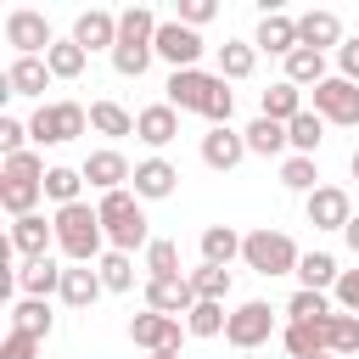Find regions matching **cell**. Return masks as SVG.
Wrapping results in <instances>:
<instances>
[{
  "label": "cell",
  "mask_w": 359,
  "mask_h": 359,
  "mask_svg": "<svg viewBox=\"0 0 359 359\" xmlns=\"http://www.w3.org/2000/svg\"><path fill=\"white\" fill-rule=\"evenodd\" d=\"M297 45H309V50H342V17L337 11H303L297 17Z\"/></svg>",
  "instance_id": "16"
},
{
  "label": "cell",
  "mask_w": 359,
  "mask_h": 359,
  "mask_svg": "<svg viewBox=\"0 0 359 359\" xmlns=\"http://www.w3.org/2000/svg\"><path fill=\"white\" fill-rule=\"evenodd\" d=\"M151 56H157V50H151V45H123V39H118V45H112V67H118V73H123V79H140V73H146V67H151Z\"/></svg>",
  "instance_id": "45"
},
{
  "label": "cell",
  "mask_w": 359,
  "mask_h": 359,
  "mask_svg": "<svg viewBox=\"0 0 359 359\" xmlns=\"http://www.w3.org/2000/svg\"><path fill=\"white\" fill-rule=\"evenodd\" d=\"M62 264L56 258H22V269H17V286H22V297H50V292H62Z\"/></svg>",
  "instance_id": "24"
},
{
  "label": "cell",
  "mask_w": 359,
  "mask_h": 359,
  "mask_svg": "<svg viewBox=\"0 0 359 359\" xmlns=\"http://www.w3.org/2000/svg\"><path fill=\"white\" fill-rule=\"evenodd\" d=\"M191 286H196L202 303H224V297H230V269H219V264H196V269H191Z\"/></svg>",
  "instance_id": "40"
},
{
  "label": "cell",
  "mask_w": 359,
  "mask_h": 359,
  "mask_svg": "<svg viewBox=\"0 0 359 359\" xmlns=\"http://www.w3.org/2000/svg\"><path fill=\"white\" fill-rule=\"evenodd\" d=\"M118 39H123V45H157V17H151L146 6L118 11Z\"/></svg>",
  "instance_id": "37"
},
{
  "label": "cell",
  "mask_w": 359,
  "mask_h": 359,
  "mask_svg": "<svg viewBox=\"0 0 359 359\" xmlns=\"http://www.w3.org/2000/svg\"><path fill=\"white\" fill-rule=\"evenodd\" d=\"M90 129V112L79 107V101H45V107H34V118H28V140L34 146H67V140H79Z\"/></svg>",
  "instance_id": "4"
},
{
  "label": "cell",
  "mask_w": 359,
  "mask_h": 359,
  "mask_svg": "<svg viewBox=\"0 0 359 359\" xmlns=\"http://www.w3.org/2000/svg\"><path fill=\"white\" fill-rule=\"evenodd\" d=\"M241 157H247V135H241V129L224 123V129H208V135H202V163H208V168L230 174Z\"/></svg>",
  "instance_id": "18"
},
{
  "label": "cell",
  "mask_w": 359,
  "mask_h": 359,
  "mask_svg": "<svg viewBox=\"0 0 359 359\" xmlns=\"http://www.w3.org/2000/svg\"><path fill=\"white\" fill-rule=\"evenodd\" d=\"M95 213H101V230H107V241H112V252H146L151 247V230H146V208H140V196L135 191H112V196H101L95 202Z\"/></svg>",
  "instance_id": "1"
},
{
  "label": "cell",
  "mask_w": 359,
  "mask_h": 359,
  "mask_svg": "<svg viewBox=\"0 0 359 359\" xmlns=\"http://www.w3.org/2000/svg\"><path fill=\"white\" fill-rule=\"evenodd\" d=\"M73 45L112 56V45H118V17H112V11H79V17H73Z\"/></svg>",
  "instance_id": "20"
},
{
  "label": "cell",
  "mask_w": 359,
  "mask_h": 359,
  "mask_svg": "<svg viewBox=\"0 0 359 359\" xmlns=\"http://www.w3.org/2000/svg\"><path fill=\"white\" fill-rule=\"evenodd\" d=\"M180 320L174 314H157V309H146V314H135L129 320V342L135 348H146V353H180Z\"/></svg>",
  "instance_id": "8"
},
{
  "label": "cell",
  "mask_w": 359,
  "mask_h": 359,
  "mask_svg": "<svg viewBox=\"0 0 359 359\" xmlns=\"http://www.w3.org/2000/svg\"><path fill=\"white\" fill-rule=\"evenodd\" d=\"M325 348L337 353V359H359V314H331V325H325Z\"/></svg>",
  "instance_id": "36"
},
{
  "label": "cell",
  "mask_w": 359,
  "mask_h": 359,
  "mask_svg": "<svg viewBox=\"0 0 359 359\" xmlns=\"http://www.w3.org/2000/svg\"><path fill=\"white\" fill-rule=\"evenodd\" d=\"M331 73H325V56L320 50H309V45H297L292 56H286V84H297V90H314V84H325Z\"/></svg>",
  "instance_id": "31"
},
{
  "label": "cell",
  "mask_w": 359,
  "mask_h": 359,
  "mask_svg": "<svg viewBox=\"0 0 359 359\" xmlns=\"http://www.w3.org/2000/svg\"><path fill=\"white\" fill-rule=\"evenodd\" d=\"M101 292H107V286H101V269H95V264H67V275H62V292H56V297H62L67 309H90Z\"/></svg>",
  "instance_id": "21"
},
{
  "label": "cell",
  "mask_w": 359,
  "mask_h": 359,
  "mask_svg": "<svg viewBox=\"0 0 359 359\" xmlns=\"http://www.w3.org/2000/svg\"><path fill=\"white\" fill-rule=\"evenodd\" d=\"M0 151H6V157L28 151V123H17V118H0Z\"/></svg>",
  "instance_id": "48"
},
{
  "label": "cell",
  "mask_w": 359,
  "mask_h": 359,
  "mask_svg": "<svg viewBox=\"0 0 359 359\" xmlns=\"http://www.w3.org/2000/svg\"><path fill=\"white\" fill-rule=\"evenodd\" d=\"M45 174H50V168H45L39 151H17V157H6V180H39V185H45Z\"/></svg>",
  "instance_id": "47"
},
{
  "label": "cell",
  "mask_w": 359,
  "mask_h": 359,
  "mask_svg": "<svg viewBox=\"0 0 359 359\" xmlns=\"http://www.w3.org/2000/svg\"><path fill=\"white\" fill-rule=\"evenodd\" d=\"M79 191H84V168H67V163H56V168L45 174V196H50L56 208H73V202H84Z\"/></svg>",
  "instance_id": "35"
},
{
  "label": "cell",
  "mask_w": 359,
  "mask_h": 359,
  "mask_svg": "<svg viewBox=\"0 0 359 359\" xmlns=\"http://www.w3.org/2000/svg\"><path fill=\"white\" fill-rule=\"evenodd\" d=\"M348 219H353V202H348L342 185H320L309 196V224L314 230H348Z\"/></svg>",
  "instance_id": "15"
},
{
  "label": "cell",
  "mask_w": 359,
  "mask_h": 359,
  "mask_svg": "<svg viewBox=\"0 0 359 359\" xmlns=\"http://www.w3.org/2000/svg\"><path fill=\"white\" fill-rule=\"evenodd\" d=\"M252 45H258V50H269V56H292V50H297V17H286V11H269V17L258 22Z\"/></svg>",
  "instance_id": "23"
},
{
  "label": "cell",
  "mask_w": 359,
  "mask_h": 359,
  "mask_svg": "<svg viewBox=\"0 0 359 359\" xmlns=\"http://www.w3.org/2000/svg\"><path fill=\"white\" fill-rule=\"evenodd\" d=\"M219 73H202V67H185V73H168V107L174 112H208V95H213Z\"/></svg>",
  "instance_id": "11"
},
{
  "label": "cell",
  "mask_w": 359,
  "mask_h": 359,
  "mask_svg": "<svg viewBox=\"0 0 359 359\" xmlns=\"http://www.w3.org/2000/svg\"><path fill=\"white\" fill-rule=\"evenodd\" d=\"M320 359H337V353H320Z\"/></svg>",
  "instance_id": "56"
},
{
  "label": "cell",
  "mask_w": 359,
  "mask_h": 359,
  "mask_svg": "<svg viewBox=\"0 0 359 359\" xmlns=\"http://www.w3.org/2000/svg\"><path fill=\"white\" fill-rule=\"evenodd\" d=\"M39 196H45V185H39V180H6V174H0V208H6L11 219L39 213Z\"/></svg>",
  "instance_id": "28"
},
{
  "label": "cell",
  "mask_w": 359,
  "mask_h": 359,
  "mask_svg": "<svg viewBox=\"0 0 359 359\" xmlns=\"http://www.w3.org/2000/svg\"><path fill=\"white\" fill-rule=\"evenodd\" d=\"M258 112H264V118H275V123H292V118H297V112H309V107H303V90L280 79V84H269V90H264V107H258Z\"/></svg>",
  "instance_id": "33"
},
{
  "label": "cell",
  "mask_w": 359,
  "mask_h": 359,
  "mask_svg": "<svg viewBox=\"0 0 359 359\" xmlns=\"http://www.w3.org/2000/svg\"><path fill=\"white\" fill-rule=\"evenodd\" d=\"M0 359H39V342H34V337H22V331H6Z\"/></svg>",
  "instance_id": "49"
},
{
  "label": "cell",
  "mask_w": 359,
  "mask_h": 359,
  "mask_svg": "<svg viewBox=\"0 0 359 359\" xmlns=\"http://www.w3.org/2000/svg\"><path fill=\"white\" fill-rule=\"evenodd\" d=\"M314 112L325 123H359V84L342 79V73H331L325 84H314Z\"/></svg>",
  "instance_id": "9"
},
{
  "label": "cell",
  "mask_w": 359,
  "mask_h": 359,
  "mask_svg": "<svg viewBox=\"0 0 359 359\" xmlns=\"http://www.w3.org/2000/svg\"><path fill=\"white\" fill-rule=\"evenodd\" d=\"M50 219H56V247H62L67 264H101V241H107V230H101V213H95L90 202L56 208Z\"/></svg>",
  "instance_id": "2"
},
{
  "label": "cell",
  "mask_w": 359,
  "mask_h": 359,
  "mask_svg": "<svg viewBox=\"0 0 359 359\" xmlns=\"http://www.w3.org/2000/svg\"><path fill=\"white\" fill-rule=\"evenodd\" d=\"M230 112H236V90L219 79V84H213V95H208V112H202V118H208L213 129H224V123H230Z\"/></svg>",
  "instance_id": "46"
},
{
  "label": "cell",
  "mask_w": 359,
  "mask_h": 359,
  "mask_svg": "<svg viewBox=\"0 0 359 359\" xmlns=\"http://www.w3.org/2000/svg\"><path fill=\"white\" fill-rule=\"evenodd\" d=\"M252 67H258V45H252V39H224V45H219V79H224V84L252 79Z\"/></svg>",
  "instance_id": "26"
},
{
  "label": "cell",
  "mask_w": 359,
  "mask_h": 359,
  "mask_svg": "<svg viewBox=\"0 0 359 359\" xmlns=\"http://www.w3.org/2000/svg\"><path fill=\"white\" fill-rule=\"evenodd\" d=\"M337 309H331V297L325 292H292V303H286V320H331Z\"/></svg>",
  "instance_id": "44"
},
{
  "label": "cell",
  "mask_w": 359,
  "mask_h": 359,
  "mask_svg": "<svg viewBox=\"0 0 359 359\" xmlns=\"http://www.w3.org/2000/svg\"><path fill=\"white\" fill-rule=\"evenodd\" d=\"M135 135H140L151 151H163L168 140H180V112H174L168 101H157V107H140V112H135Z\"/></svg>",
  "instance_id": "17"
},
{
  "label": "cell",
  "mask_w": 359,
  "mask_h": 359,
  "mask_svg": "<svg viewBox=\"0 0 359 359\" xmlns=\"http://www.w3.org/2000/svg\"><path fill=\"white\" fill-rule=\"evenodd\" d=\"M45 62H50V79H79V73H84V62H90V50H84V45H73V34H67V39H56V45H50V56H45Z\"/></svg>",
  "instance_id": "38"
},
{
  "label": "cell",
  "mask_w": 359,
  "mask_h": 359,
  "mask_svg": "<svg viewBox=\"0 0 359 359\" xmlns=\"http://www.w3.org/2000/svg\"><path fill=\"white\" fill-rule=\"evenodd\" d=\"M342 241H348V247H353V252H359V213H353V219H348V230H342Z\"/></svg>",
  "instance_id": "53"
},
{
  "label": "cell",
  "mask_w": 359,
  "mask_h": 359,
  "mask_svg": "<svg viewBox=\"0 0 359 359\" xmlns=\"http://www.w3.org/2000/svg\"><path fill=\"white\" fill-rule=\"evenodd\" d=\"M280 185L314 196V191H320V168H314V157H286V163H280Z\"/></svg>",
  "instance_id": "42"
},
{
  "label": "cell",
  "mask_w": 359,
  "mask_h": 359,
  "mask_svg": "<svg viewBox=\"0 0 359 359\" xmlns=\"http://www.w3.org/2000/svg\"><path fill=\"white\" fill-rule=\"evenodd\" d=\"M45 84H50V62L45 56H17L6 67V90L11 95H45Z\"/></svg>",
  "instance_id": "25"
},
{
  "label": "cell",
  "mask_w": 359,
  "mask_h": 359,
  "mask_svg": "<svg viewBox=\"0 0 359 359\" xmlns=\"http://www.w3.org/2000/svg\"><path fill=\"white\" fill-rule=\"evenodd\" d=\"M11 331H22V337H34V342H45V337L56 331V314H50V297H17V303H11Z\"/></svg>",
  "instance_id": "22"
},
{
  "label": "cell",
  "mask_w": 359,
  "mask_h": 359,
  "mask_svg": "<svg viewBox=\"0 0 359 359\" xmlns=\"http://www.w3.org/2000/svg\"><path fill=\"white\" fill-rule=\"evenodd\" d=\"M241 241H247V236H236L230 224H208V230H202V264L230 269V264L241 258Z\"/></svg>",
  "instance_id": "29"
},
{
  "label": "cell",
  "mask_w": 359,
  "mask_h": 359,
  "mask_svg": "<svg viewBox=\"0 0 359 359\" xmlns=\"http://www.w3.org/2000/svg\"><path fill=\"white\" fill-rule=\"evenodd\" d=\"M90 129L107 135V140H123V135H135V118L118 101H90Z\"/></svg>",
  "instance_id": "34"
},
{
  "label": "cell",
  "mask_w": 359,
  "mask_h": 359,
  "mask_svg": "<svg viewBox=\"0 0 359 359\" xmlns=\"http://www.w3.org/2000/svg\"><path fill=\"white\" fill-rule=\"evenodd\" d=\"M297 280H303V292H337L342 269H337L331 252H303L297 258Z\"/></svg>",
  "instance_id": "30"
},
{
  "label": "cell",
  "mask_w": 359,
  "mask_h": 359,
  "mask_svg": "<svg viewBox=\"0 0 359 359\" xmlns=\"http://www.w3.org/2000/svg\"><path fill=\"white\" fill-rule=\"evenodd\" d=\"M151 50H157L174 73H185V67H196V62H202V50H208V45H202V34H196V28H185L180 17H168V22H157V45H151Z\"/></svg>",
  "instance_id": "7"
},
{
  "label": "cell",
  "mask_w": 359,
  "mask_h": 359,
  "mask_svg": "<svg viewBox=\"0 0 359 359\" xmlns=\"http://www.w3.org/2000/svg\"><path fill=\"white\" fill-rule=\"evenodd\" d=\"M241 359H252V353H241Z\"/></svg>",
  "instance_id": "57"
},
{
  "label": "cell",
  "mask_w": 359,
  "mask_h": 359,
  "mask_svg": "<svg viewBox=\"0 0 359 359\" xmlns=\"http://www.w3.org/2000/svg\"><path fill=\"white\" fill-rule=\"evenodd\" d=\"M337 73L359 84V39H342V50H337Z\"/></svg>",
  "instance_id": "52"
},
{
  "label": "cell",
  "mask_w": 359,
  "mask_h": 359,
  "mask_svg": "<svg viewBox=\"0 0 359 359\" xmlns=\"http://www.w3.org/2000/svg\"><path fill=\"white\" fill-rule=\"evenodd\" d=\"M224 325H230L224 303H202V297H196V309L185 314V331H191V337H224Z\"/></svg>",
  "instance_id": "41"
},
{
  "label": "cell",
  "mask_w": 359,
  "mask_h": 359,
  "mask_svg": "<svg viewBox=\"0 0 359 359\" xmlns=\"http://www.w3.org/2000/svg\"><path fill=\"white\" fill-rule=\"evenodd\" d=\"M213 11H219L213 0H180V22H185V28H202V22H213Z\"/></svg>",
  "instance_id": "51"
},
{
  "label": "cell",
  "mask_w": 359,
  "mask_h": 359,
  "mask_svg": "<svg viewBox=\"0 0 359 359\" xmlns=\"http://www.w3.org/2000/svg\"><path fill=\"white\" fill-rule=\"evenodd\" d=\"M50 247H56V219H45V213L11 219V252H22V258H50Z\"/></svg>",
  "instance_id": "13"
},
{
  "label": "cell",
  "mask_w": 359,
  "mask_h": 359,
  "mask_svg": "<svg viewBox=\"0 0 359 359\" xmlns=\"http://www.w3.org/2000/svg\"><path fill=\"white\" fill-rule=\"evenodd\" d=\"M325 325H331V320H286V325H280V348H286L292 359H320V353H331V348H325Z\"/></svg>",
  "instance_id": "19"
},
{
  "label": "cell",
  "mask_w": 359,
  "mask_h": 359,
  "mask_svg": "<svg viewBox=\"0 0 359 359\" xmlns=\"http://www.w3.org/2000/svg\"><path fill=\"white\" fill-rule=\"evenodd\" d=\"M95 269H101V286H107V292H129V286H135V258H129V252H101Z\"/></svg>",
  "instance_id": "43"
},
{
  "label": "cell",
  "mask_w": 359,
  "mask_h": 359,
  "mask_svg": "<svg viewBox=\"0 0 359 359\" xmlns=\"http://www.w3.org/2000/svg\"><path fill=\"white\" fill-rule=\"evenodd\" d=\"M348 168H353V180H359V146H353V157H348Z\"/></svg>",
  "instance_id": "54"
},
{
  "label": "cell",
  "mask_w": 359,
  "mask_h": 359,
  "mask_svg": "<svg viewBox=\"0 0 359 359\" xmlns=\"http://www.w3.org/2000/svg\"><path fill=\"white\" fill-rule=\"evenodd\" d=\"M6 45H11L17 56H50L56 34H50L45 11H28V6H17V11H6Z\"/></svg>",
  "instance_id": "6"
},
{
  "label": "cell",
  "mask_w": 359,
  "mask_h": 359,
  "mask_svg": "<svg viewBox=\"0 0 359 359\" xmlns=\"http://www.w3.org/2000/svg\"><path fill=\"white\" fill-rule=\"evenodd\" d=\"M168 275H180V247L168 236H151V247H146V280H168Z\"/></svg>",
  "instance_id": "39"
},
{
  "label": "cell",
  "mask_w": 359,
  "mask_h": 359,
  "mask_svg": "<svg viewBox=\"0 0 359 359\" xmlns=\"http://www.w3.org/2000/svg\"><path fill=\"white\" fill-rule=\"evenodd\" d=\"M269 337H275V309H269L264 297H247V303L230 309V325H224V342H230V348L252 353V348H264Z\"/></svg>",
  "instance_id": "5"
},
{
  "label": "cell",
  "mask_w": 359,
  "mask_h": 359,
  "mask_svg": "<svg viewBox=\"0 0 359 359\" xmlns=\"http://www.w3.org/2000/svg\"><path fill=\"white\" fill-rule=\"evenodd\" d=\"M337 309H342V314H359V269H342V280H337Z\"/></svg>",
  "instance_id": "50"
},
{
  "label": "cell",
  "mask_w": 359,
  "mask_h": 359,
  "mask_svg": "<svg viewBox=\"0 0 359 359\" xmlns=\"http://www.w3.org/2000/svg\"><path fill=\"white\" fill-rule=\"evenodd\" d=\"M286 140H292V157H314L320 151V140H325V118L309 107V112H297L292 123H286Z\"/></svg>",
  "instance_id": "32"
},
{
  "label": "cell",
  "mask_w": 359,
  "mask_h": 359,
  "mask_svg": "<svg viewBox=\"0 0 359 359\" xmlns=\"http://www.w3.org/2000/svg\"><path fill=\"white\" fill-rule=\"evenodd\" d=\"M146 309H157V314H191L196 309V286H191V275H168V280H146Z\"/></svg>",
  "instance_id": "14"
},
{
  "label": "cell",
  "mask_w": 359,
  "mask_h": 359,
  "mask_svg": "<svg viewBox=\"0 0 359 359\" xmlns=\"http://www.w3.org/2000/svg\"><path fill=\"white\" fill-rule=\"evenodd\" d=\"M174 185H180V168H174L168 157H146V163H135L129 191H135L140 202H163V196H174Z\"/></svg>",
  "instance_id": "12"
},
{
  "label": "cell",
  "mask_w": 359,
  "mask_h": 359,
  "mask_svg": "<svg viewBox=\"0 0 359 359\" xmlns=\"http://www.w3.org/2000/svg\"><path fill=\"white\" fill-rule=\"evenodd\" d=\"M146 359H180V353H146Z\"/></svg>",
  "instance_id": "55"
},
{
  "label": "cell",
  "mask_w": 359,
  "mask_h": 359,
  "mask_svg": "<svg viewBox=\"0 0 359 359\" xmlns=\"http://www.w3.org/2000/svg\"><path fill=\"white\" fill-rule=\"evenodd\" d=\"M129 180H135V168H129V157H123L118 146H101V151H90V157H84V185H95L101 196L129 191Z\"/></svg>",
  "instance_id": "10"
},
{
  "label": "cell",
  "mask_w": 359,
  "mask_h": 359,
  "mask_svg": "<svg viewBox=\"0 0 359 359\" xmlns=\"http://www.w3.org/2000/svg\"><path fill=\"white\" fill-rule=\"evenodd\" d=\"M241 135H247V151H252V157H280V151L292 146V140H286V123H275V118H264V112H258Z\"/></svg>",
  "instance_id": "27"
},
{
  "label": "cell",
  "mask_w": 359,
  "mask_h": 359,
  "mask_svg": "<svg viewBox=\"0 0 359 359\" xmlns=\"http://www.w3.org/2000/svg\"><path fill=\"white\" fill-rule=\"evenodd\" d=\"M297 258H303L297 241L286 230H269V224L264 230H247V241H241V264L258 269V275H269V280L275 275H297Z\"/></svg>",
  "instance_id": "3"
}]
</instances>
